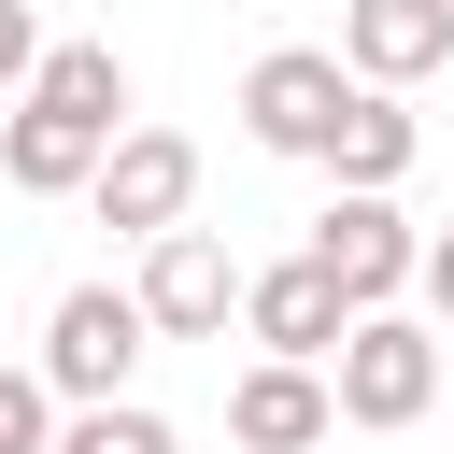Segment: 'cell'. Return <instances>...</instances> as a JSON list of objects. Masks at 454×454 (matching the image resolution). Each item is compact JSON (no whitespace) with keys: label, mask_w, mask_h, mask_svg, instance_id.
Wrapping results in <instances>:
<instances>
[{"label":"cell","mask_w":454,"mask_h":454,"mask_svg":"<svg viewBox=\"0 0 454 454\" xmlns=\"http://www.w3.org/2000/svg\"><path fill=\"white\" fill-rule=\"evenodd\" d=\"M142 326L156 340H227V312H241V270H227V241L213 227H170V241H142Z\"/></svg>","instance_id":"5"},{"label":"cell","mask_w":454,"mask_h":454,"mask_svg":"<svg viewBox=\"0 0 454 454\" xmlns=\"http://www.w3.org/2000/svg\"><path fill=\"white\" fill-rule=\"evenodd\" d=\"M85 199H99V227L170 241V227H184V199H199V142H184V128H128V142L99 156V184H85Z\"/></svg>","instance_id":"6"},{"label":"cell","mask_w":454,"mask_h":454,"mask_svg":"<svg viewBox=\"0 0 454 454\" xmlns=\"http://www.w3.org/2000/svg\"><path fill=\"white\" fill-rule=\"evenodd\" d=\"M326 426H340L326 369H284V355H255V369L227 383V440H241V454H312Z\"/></svg>","instance_id":"9"},{"label":"cell","mask_w":454,"mask_h":454,"mask_svg":"<svg viewBox=\"0 0 454 454\" xmlns=\"http://www.w3.org/2000/svg\"><path fill=\"white\" fill-rule=\"evenodd\" d=\"M312 270L355 298V312H397L411 298V270H426V227L397 213V199H369V184H340L326 213H312Z\"/></svg>","instance_id":"2"},{"label":"cell","mask_w":454,"mask_h":454,"mask_svg":"<svg viewBox=\"0 0 454 454\" xmlns=\"http://www.w3.org/2000/svg\"><path fill=\"white\" fill-rule=\"evenodd\" d=\"M241 326H255V355L326 369V355H340V326H355V298H340L312 255H284V270H241Z\"/></svg>","instance_id":"7"},{"label":"cell","mask_w":454,"mask_h":454,"mask_svg":"<svg viewBox=\"0 0 454 454\" xmlns=\"http://www.w3.org/2000/svg\"><path fill=\"white\" fill-rule=\"evenodd\" d=\"M411 142H426V128H411V99H397V85H355V99H340V128H326V170H340V184H369V199H397Z\"/></svg>","instance_id":"11"},{"label":"cell","mask_w":454,"mask_h":454,"mask_svg":"<svg viewBox=\"0 0 454 454\" xmlns=\"http://www.w3.org/2000/svg\"><path fill=\"white\" fill-rule=\"evenodd\" d=\"M99 156H114V142H99V128H71V114H43V99H14V114H0V184H14V199H85V184H99Z\"/></svg>","instance_id":"10"},{"label":"cell","mask_w":454,"mask_h":454,"mask_svg":"<svg viewBox=\"0 0 454 454\" xmlns=\"http://www.w3.org/2000/svg\"><path fill=\"white\" fill-rule=\"evenodd\" d=\"M326 397H340V426H411V411L440 397V326H411V312H355L340 355H326Z\"/></svg>","instance_id":"1"},{"label":"cell","mask_w":454,"mask_h":454,"mask_svg":"<svg viewBox=\"0 0 454 454\" xmlns=\"http://www.w3.org/2000/svg\"><path fill=\"white\" fill-rule=\"evenodd\" d=\"M142 340H156V326H142V298H128V284H71V298L43 312V383H57L71 411H85V397H128Z\"/></svg>","instance_id":"3"},{"label":"cell","mask_w":454,"mask_h":454,"mask_svg":"<svg viewBox=\"0 0 454 454\" xmlns=\"http://www.w3.org/2000/svg\"><path fill=\"white\" fill-rule=\"evenodd\" d=\"M411 284H426V326H440V340H454V227H440V241H426V270H411Z\"/></svg>","instance_id":"15"},{"label":"cell","mask_w":454,"mask_h":454,"mask_svg":"<svg viewBox=\"0 0 454 454\" xmlns=\"http://www.w3.org/2000/svg\"><path fill=\"white\" fill-rule=\"evenodd\" d=\"M28 99L71 114V128H99V142H128V57H114V43H43Z\"/></svg>","instance_id":"12"},{"label":"cell","mask_w":454,"mask_h":454,"mask_svg":"<svg viewBox=\"0 0 454 454\" xmlns=\"http://www.w3.org/2000/svg\"><path fill=\"white\" fill-rule=\"evenodd\" d=\"M454 57V0H340V71L355 85H426Z\"/></svg>","instance_id":"8"},{"label":"cell","mask_w":454,"mask_h":454,"mask_svg":"<svg viewBox=\"0 0 454 454\" xmlns=\"http://www.w3.org/2000/svg\"><path fill=\"white\" fill-rule=\"evenodd\" d=\"M340 99H355V71H340V57H312V43H270V57L241 71V128H255L270 156H326Z\"/></svg>","instance_id":"4"},{"label":"cell","mask_w":454,"mask_h":454,"mask_svg":"<svg viewBox=\"0 0 454 454\" xmlns=\"http://www.w3.org/2000/svg\"><path fill=\"white\" fill-rule=\"evenodd\" d=\"M28 71H43V14L0 0V99H28Z\"/></svg>","instance_id":"14"},{"label":"cell","mask_w":454,"mask_h":454,"mask_svg":"<svg viewBox=\"0 0 454 454\" xmlns=\"http://www.w3.org/2000/svg\"><path fill=\"white\" fill-rule=\"evenodd\" d=\"M57 454H184V440H170L142 397H85V411L57 426Z\"/></svg>","instance_id":"13"}]
</instances>
